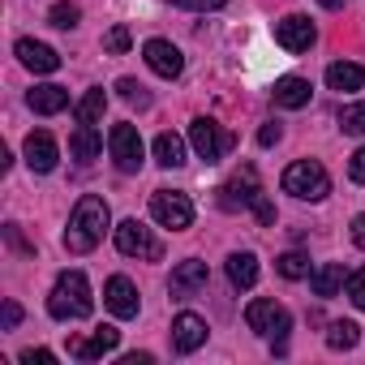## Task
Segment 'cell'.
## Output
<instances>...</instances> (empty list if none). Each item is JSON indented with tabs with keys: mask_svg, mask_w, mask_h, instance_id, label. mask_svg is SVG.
Segmentation results:
<instances>
[{
	"mask_svg": "<svg viewBox=\"0 0 365 365\" xmlns=\"http://www.w3.org/2000/svg\"><path fill=\"white\" fill-rule=\"evenodd\" d=\"M150 215L172 232H185L194 224V202L185 194H176V190H155L150 194Z\"/></svg>",
	"mask_w": 365,
	"mask_h": 365,
	"instance_id": "5",
	"label": "cell"
},
{
	"mask_svg": "<svg viewBox=\"0 0 365 365\" xmlns=\"http://www.w3.org/2000/svg\"><path fill=\"white\" fill-rule=\"evenodd\" d=\"M120 344V331L116 327H99L91 339H69V356H78V361H99L103 352H112Z\"/></svg>",
	"mask_w": 365,
	"mask_h": 365,
	"instance_id": "16",
	"label": "cell"
},
{
	"mask_svg": "<svg viewBox=\"0 0 365 365\" xmlns=\"http://www.w3.org/2000/svg\"><path fill=\"white\" fill-rule=\"evenodd\" d=\"M352 245H356V250H365V215H356V220H352Z\"/></svg>",
	"mask_w": 365,
	"mask_h": 365,
	"instance_id": "39",
	"label": "cell"
},
{
	"mask_svg": "<svg viewBox=\"0 0 365 365\" xmlns=\"http://www.w3.org/2000/svg\"><path fill=\"white\" fill-rule=\"evenodd\" d=\"M190 142H194V150H198V159H207V163H215V159H224V150L232 146V133H224L215 120H207V116H198L194 125H190Z\"/></svg>",
	"mask_w": 365,
	"mask_h": 365,
	"instance_id": "9",
	"label": "cell"
},
{
	"mask_svg": "<svg viewBox=\"0 0 365 365\" xmlns=\"http://www.w3.org/2000/svg\"><path fill=\"white\" fill-rule=\"evenodd\" d=\"M116 250L125 258H146V262H159L163 258V245L150 237V228H142L138 220H125L116 224Z\"/></svg>",
	"mask_w": 365,
	"mask_h": 365,
	"instance_id": "6",
	"label": "cell"
},
{
	"mask_svg": "<svg viewBox=\"0 0 365 365\" xmlns=\"http://www.w3.org/2000/svg\"><path fill=\"white\" fill-rule=\"evenodd\" d=\"M309 95H314V86H309L305 78H279V82L271 86L275 108H305V103H309Z\"/></svg>",
	"mask_w": 365,
	"mask_h": 365,
	"instance_id": "18",
	"label": "cell"
},
{
	"mask_svg": "<svg viewBox=\"0 0 365 365\" xmlns=\"http://www.w3.org/2000/svg\"><path fill=\"white\" fill-rule=\"evenodd\" d=\"M348 180H356V185H365V146L352 155V163H348Z\"/></svg>",
	"mask_w": 365,
	"mask_h": 365,
	"instance_id": "35",
	"label": "cell"
},
{
	"mask_svg": "<svg viewBox=\"0 0 365 365\" xmlns=\"http://www.w3.org/2000/svg\"><path fill=\"white\" fill-rule=\"evenodd\" d=\"M279 185H284V194H292L301 202H322L331 194V176L318 159H297V163H288Z\"/></svg>",
	"mask_w": 365,
	"mask_h": 365,
	"instance_id": "3",
	"label": "cell"
},
{
	"mask_svg": "<svg viewBox=\"0 0 365 365\" xmlns=\"http://www.w3.org/2000/svg\"><path fill=\"white\" fill-rule=\"evenodd\" d=\"M129 43H133V35H129V26H112V31L103 35V48H108L112 56H120V52H129Z\"/></svg>",
	"mask_w": 365,
	"mask_h": 365,
	"instance_id": "31",
	"label": "cell"
},
{
	"mask_svg": "<svg viewBox=\"0 0 365 365\" xmlns=\"http://www.w3.org/2000/svg\"><path fill=\"white\" fill-rule=\"evenodd\" d=\"M318 5H322V9H344L348 0H318Z\"/></svg>",
	"mask_w": 365,
	"mask_h": 365,
	"instance_id": "40",
	"label": "cell"
},
{
	"mask_svg": "<svg viewBox=\"0 0 365 365\" xmlns=\"http://www.w3.org/2000/svg\"><path fill=\"white\" fill-rule=\"evenodd\" d=\"M279 138H284V129H279V125H275V120H267V125H262V129H258V146H275V142H279Z\"/></svg>",
	"mask_w": 365,
	"mask_h": 365,
	"instance_id": "36",
	"label": "cell"
},
{
	"mask_svg": "<svg viewBox=\"0 0 365 365\" xmlns=\"http://www.w3.org/2000/svg\"><path fill=\"white\" fill-rule=\"evenodd\" d=\"M14 52H18V61H22L31 73H56V69H61V56H56L48 43H39V39H18Z\"/></svg>",
	"mask_w": 365,
	"mask_h": 365,
	"instance_id": "13",
	"label": "cell"
},
{
	"mask_svg": "<svg viewBox=\"0 0 365 365\" xmlns=\"http://www.w3.org/2000/svg\"><path fill=\"white\" fill-rule=\"evenodd\" d=\"M348 297H352V305H356V309H365V267L348 275Z\"/></svg>",
	"mask_w": 365,
	"mask_h": 365,
	"instance_id": "32",
	"label": "cell"
},
{
	"mask_svg": "<svg viewBox=\"0 0 365 365\" xmlns=\"http://www.w3.org/2000/svg\"><path fill=\"white\" fill-rule=\"evenodd\" d=\"M228 279H232V288H254L258 284V258L245 250V254H232L228 258Z\"/></svg>",
	"mask_w": 365,
	"mask_h": 365,
	"instance_id": "23",
	"label": "cell"
},
{
	"mask_svg": "<svg viewBox=\"0 0 365 365\" xmlns=\"http://www.w3.org/2000/svg\"><path fill=\"white\" fill-rule=\"evenodd\" d=\"M52 361H56V356H52L48 348H26V352H22V365H52Z\"/></svg>",
	"mask_w": 365,
	"mask_h": 365,
	"instance_id": "37",
	"label": "cell"
},
{
	"mask_svg": "<svg viewBox=\"0 0 365 365\" xmlns=\"http://www.w3.org/2000/svg\"><path fill=\"white\" fill-rule=\"evenodd\" d=\"M108 150H112V163H116L120 172H138V168H142V155H146V146H142V138H138L133 125H112Z\"/></svg>",
	"mask_w": 365,
	"mask_h": 365,
	"instance_id": "7",
	"label": "cell"
},
{
	"mask_svg": "<svg viewBox=\"0 0 365 365\" xmlns=\"http://www.w3.org/2000/svg\"><path fill=\"white\" fill-rule=\"evenodd\" d=\"M356 339H361V327L356 322H331L327 327V348H335V352H344V348H356Z\"/></svg>",
	"mask_w": 365,
	"mask_h": 365,
	"instance_id": "26",
	"label": "cell"
},
{
	"mask_svg": "<svg viewBox=\"0 0 365 365\" xmlns=\"http://www.w3.org/2000/svg\"><path fill=\"white\" fill-rule=\"evenodd\" d=\"M116 91H120V99H125V103H138V108H146V103H150L146 86H142V82H133V78H120V82H116Z\"/></svg>",
	"mask_w": 365,
	"mask_h": 365,
	"instance_id": "29",
	"label": "cell"
},
{
	"mask_svg": "<svg viewBox=\"0 0 365 365\" xmlns=\"http://www.w3.org/2000/svg\"><path fill=\"white\" fill-rule=\"evenodd\" d=\"M103 301H108V309H112L116 318H138V288H133L125 275H112V279L103 284Z\"/></svg>",
	"mask_w": 365,
	"mask_h": 365,
	"instance_id": "14",
	"label": "cell"
},
{
	"mask_svg": "<svg viewBox=\"0 0 365 365\" xmlns=\"http://www.w3.org/2000/svg\"><path fill=\"white\" fill-rule=\"evenodd\" d=\"M78 5H65V0H61V5H52V14H48V22L52 26H61V31H69V26H78Z\"/></svg>",
	"mask_w": 365,
	"mask_h": 365,
	"instance_id": "30",
	"label": "cell"
},
{
	"mask_svg": "<svg viewBox=\"0 0 365 365\" xmlns=\"http://www.w3.org/2000/svg\"><path fill=\"white\" fill-rule=\"evenodd\" d=\"M155 163L159 168H180L185 163V142H180L176 133H159L155 138Z\"/></svg>",
	"mask_w": 365,
	"mask_h": 365,
	"instance_id": "24",
	"label": "cell"
},
{
	"mask_svg": "<svg viewBox=\"0 0 365 365\" xmlns=\"http://www.w3.org/2000/svg\"><path fill=\"white\" fill-rule=\"evenodd\" d=\"M172 5H180V9H198V14H207V9H224L228 0H172Z\"/></svg>",
	"mask_w": 365,
	"mask_h": 365,
	"instance_id": "34",
	"label": "cell"
},
{
	"mask_svg": "<svg viewBox=\"0 0 365 365\" xmlns=\"http://www.w3.org/2000/svg\"><path fill=\"white\" fill-rule=\"evenodd\" d=\"M250 211H254V215H258V224H262V228H271V224H275V207H271V202H267V194H262V198H258V202H254V207H250Z\"/></svg>",
	"mask_w": 365,
	"mask_h": 365,
	"instance_id": "33",
	"label": "cell"
},
{
	"mask_svg": "<svg viewBox=\"0 0 365 365\" xmlns=\"http://www.w3.org/2000/svg\"><path fill=\"white\" fill-rule=\"evenodd\" d=\"M361 82H365V69L361 65H352V61L327 65V86L331 91H361Z\"/></svg>",
	"mask_w": 365,
	"mask_h": 365,
	"instance_id": "21",
	"label": "cell"
},
{
	"mask_svg": "<svg viewBox=\"0 0 365 365\" xmlns=\"http://www.w3.org/2000/svg\"><path fill=\"white\" fill-rule=\"evenodd\" d=\"M108 224H112L108 202L95 198V194H82L78 207H73V215H69V228H65V250H69V254H91V250L103 241Z\"/></svg>",
	"mask_w": 365,
	"mask_h": 365,
	"instance_id": "1",
	"label": "cell"
},
{
	"mask_svg": "<svg viewBox=\"0 0 365 365\" xmlns=\"http://www.w3.org/2000/svg\"><path fill=\"white\" fill-rule=\"evenodd\" d=\"M103 108H108V95H103V91H86V95L78 99L73 116H78V125H95V120L103 116Z\"/></svg>",
	"mask_w": 365,
	"mask_h": 365,
	"instance_id": "25",
	"label": "cell"
},
{
	"mask_svg": "<svg viewBox=\"0 0 365 365\" xmlns=\"http://www.w3.org/2000/svg\"><path fill=\"white\" fill-rule=\"evenodd\" d=\"M26 103H31L39 116H56V112L69 108V91H65V86H35Z\"/></svg>",
	"mask_w": 365,
	"mask_h": 365,
	"instance_id": "20",
	"label": "cell"
},
{
	"mask_svg": "<svg viewBox=\"0 0 365 365\" xmlns=\"http://www.w3.org/2000/svg\"><path fill=\"white\" fill-rule=\"evenodd\" d=\"M172 297L176 301H185V297H194V292H202L207 288V262H198V258H190V262H180L176 271H172Z\"/></svg>",
	"mask_w": 365,
	"mask_h": 365,
	"instance_id": "15",
	"label": "cell"
},
{
	"mask_svg": "<svg viewBox=\"0 0 365 365\" xmlns=\"http://www.w3.org/2000/svg\"><path fill=\"white\" fill-rule=\"evenodd\" d=\"M207 344V322L198 314H176L172 322V348L176 352H198Z\"/></svg>",
	"mask_w": 365,
	"mask_h": 365,
	"instance_id": "12",
	"label": "cell"
},
{
	"mask_svg": "<svg viewBox=\"0 0 365 365\" xmlns=\"http://www.w3.org/2000/svg\"><path fill=\"white\" fill-rule=\"evenodd\" d=\"M22 322V305L18 301H5V331H14Z\"/></svg>",
	"mask_w": 365,
	"mask_h": 365,
	"instance_id": "38",
	"label": "cell"
},
{
	"mask_svg": "<svg viewBox=\"0 0 365 365\" xmlns=\"http://www.w3.org/2000/svg\"><path fill=\"white\" fill-rule=\"evenodd\" d=\"M56 159H61V150H56V142H52V133H31L26 138V163L35 168V172H52L56 168Z\"/></svg>",
	"mask_w": 365,
	"mask_h": 365,
	"instance_id": "17",
	"label": "cell"
},
{
	"mask_svg": "<svg viewBox=\"0 0 365 365\" xmlns=\"http://www.w3.org/2000/svg\"><path fill=\"white\" fill-rule=\"evenodd\" d=\"M309 288H314V297H335L339 288H344V267L339 262H322L318 271H309Z\"/></svg>",
	"mask_w": 365,
	"mask_h": 365,
	"instance_id": "22",
	"label": "cell"
},
{
	"mask_svg": "<svg viewBox=\"0 0 365 365\" xmlns=\"http://www.w3.org/2000/svg\"><path fill=\"white\" fill-rule=\"evenodd\" d=\"M245 322H250V331L267 335V339L275 344V352H284V339H288V331H292V318H288V309H284L279 301H271V297L250 301V305H245Z\"/></svg>",
	"mask_w": 365,
	"mask_h": 365,
	"instance_id": "4",
	"label": "cell"
},
{
	"mask_svg": "<svg viewBox=\"0 0 365 365\" xmlns=\"http://www.w3.org/2000/svg\"><path fill=\"white\" fill-rule=\"evenodd\" d=\"M275 43L288 48V52H309V48H314V22L301 18V14L275 22Z\"/></svg>",
	"mask_w": 365,
	"mask_h": 365,
	"instance_id": "11",
	"label": "cell"
},
{
	"mask_svg": "<svg viewBox=\"0 0 365 365\" xmlns=\"http://www.w3.org/2000/svg\"><path fill=\"white\" fill-rule=\"evenodd\" d=\"M262 198V185H258V172L245 163L232 180H224V190H220V207L224 211H241V207H254Z\"/></svg>",
	"mask_w": 365,
	"mask_h": 365,
	"instance_id": "8",
	"label": "cell"
},
{
	"mask_svg": "<svg viewBox=\"0 0 365 365\" xmlns=\"http://www.w3.org/2000/svg\"><path fill=\"white\" fill-rule=\"evenodd\" d=\"M95 309V297H91V284L82 271H61L56 284H52V297H48V314L61 318V322H78V318H91Z\"/></svg>",
	"mask_w": 365,
	"mask_h": 365,
	"instance_id": "2",
	"label": "cell"
},
{
	"mask_svg": "<svg viewBox=\"0 0 365 365\" xmlns=\"http://www.w3.org/2000/svg\"><path fill=\"white\" fill-rule=\"evenodd\" d=\"M339 129L344 133H365V103H348L339 112Z\"/></svg>",
	"mask_w": 365,
	"mask_h": 365,
	"instance_id": "28",
	"label": "cell"
},
{
	"mask_svg": "<svg viewBox=\"0 0 365 365\" xmlns=\"http://www.w3.org/2000/svg\"><path fill=\"white\" fill-rule=\"evenodd\" d=\"M275 271H279L284 279H305V275H309V258L297 254V250H288L284 258H275Z\"/></svg>",
	"mask_w": 365,
	"mask_h": 365,
	"instance_id": "27",
	"label": "cell"
},
{
	"mask_svg": "<svg viewBox=\"0 0 365 365\" xmlns=\"http://www.w3.org/2000/svg\"><path fill=\"white\" fill-rule=\"evenodd\" d=\"M142 56H146V65L159 73V78H180V69H185V56H180L168 39H146V48H142Z\"/></svg>",
	"mask_w": 365,
	"mask_h": 365,
	"instance_id": "10",
	"label": "cell"
},
{
	"mask_svg": "<svg viewBox=\"0 0 365 365\" xmlns=\"http://www.w3.org/2000/svg\"><path fill=\"white\" fill-rule=\"evenodd\" d=\"M99 150H103L99 129H95V125H78L73 138H69V155H73L78 163H91V159H99Z\"/></svg>",
	"mask_w": 365,
	"mask_h": 365,
	"instance_id": "19",
	"label": "cell"
}]
</instances>
